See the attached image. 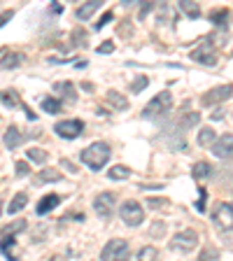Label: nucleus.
I'll return each mask as SVG.
<instances>
[{"label":"nucleus","mask_w":233,"mask_h":261,"mask_svg":"<svg viewBox=\"0 0 233 261\" xmlns=\"http://www.w3.org/2000/svg\"><path fill=\"white\" fill-rule=\"evenodd\" d=\"M28 159H31V161H35V163H44V161H47V152H44V149H40V147H31V149H28Z\"/></svg>","instance_id":"obj_31"},{"label":"nucleus","mask_w":233,"mask_h":261,"mask_svg":"<svg viewBox=\"0 0 233 261\" xmlns=\"http://www.w3.org/2000/svg\"><path fill=\"white\" fill-rule=\"evenodd\" d=\"M147 203H149V207H159V205H161V203H166V201H159V198H149V201H147Z\"/></svg>","instance_id":"obj_41"},{"label":"nucleus","mask_w":233,"mask_h":261,"mask_svg":"<svg viewBox=\"0 0 233 261\" xmlns=\"http://www.w3.org/2000/svg\"><path fill=\"white\" fill-rule=\"evenodd\" d=\"M196 207H198V212H205V189H201V198H198Z\"/></svg>","instance_id":"obj_39"},{"label":"nucleus","mask_w":233,"mask_h":261,"mask_svg":"<svg viewBox=\"0 0 233 261\" xmlns=\"http://www.w3.org/2000/svg\"><path fill=\"white\" fill-rule=\"evenodd\" d=\"M12 16H14V12H3V14H0V28H3V26H5V23H10V19H12Z\"/></svg>","instance_id":"obj_38"},{"label":"nucleus","mask_w":233,"mask_h":261,"mask_svg":"<svg viewBox=\"0 0 233 261\" xmlns=\"http://www.w3.org/2000/svg\"><path fill=\"white\" fill-rule=\"evenodd\" d=\"M61 203V196H56V194H49V196H44L42 201L38 203V207H35V212L38 215H47V212H51L56 205Z\"/></svg>","instance_id":"obj_15"},{"label":"nucleus","mask_w":233,"mask_h":261,"mask_svg":"<svg viewBox=\"0 0 233 261\" xmlns=\"http://www.w3.org/2000/svg\"><path fill=\"white\" fill-rule=\"evenodd\" d=\"M0 103L7 105V108H16V105H21L16 91H0Z\"/></svg>","instance_id":"obj_24"},{"label":"nucleus","mask_w":233,"mask_h":261,"mask_svg":"<svg viewBox=\"0 0 233 261\" xmlns=\"http://www.w3.org/2000/svg\"><path fill=\"white\" fill-rule=\"evenodd\" d=\"M26 203H28V194H16L14 198H12V203H10V207H7V212L10 215H16V212H21L23 207H26Z\"/></svg>","instance_id":"obj_22"},{"label":"nucleus","mask_w":233,"mask_h":261,"mask_svg":"<svg viewBox=\"0 0 233 261\" xmlns=\"http://www.w3.org/2000/svg\"><path fill=\"white\" fill-rule=\"evenodd\" d=\"M231 96H233V84H224V87L210 89V91L203 93V105H217V103H224V100H228Z\"/></svg>","instance_id":"obj_11"},{"label":"nucleus","mask_w":233,"mask_h":261,"mask_svg":"<svg viewBox=\"0 0 233 261\" xmlns=\"http://www.w3.org/2000/svg\"><path fill=\"white\" fill-rule=\"evenodd\" d=\"M198 121H201V114H198V112H189V114H185V117L177 121V128H194Z\"/></svg>","instance_id":"obj_23"},{"label":"nucleus","mask_w":233,"mask_h":261,"mask_svg":"<svg viewBox=\"0 0 233 261\" xmlns=\"http://www.w3.org/2000/svg\"><path fill=\"white\" fill-rule=\"evenodd\" d=\"M105 98H108V103L112 105V108H117V110H128V98L121 96L119 91H108V93H105Z\"/></svg>","instance_id":"obj_18"},{"label":"nucleus","mask_w":233,"mask_h":261,"mask_svg":"<svg viewBox=\"0 0 233 261\" xmlns=\"http://www.w3.org/2000/svg\"><path fill=\"white\" fill-rule=\"evenodd\" d=\"M110 21H112V12H105L103 19H100V21L96 23V31H103V26H108Z\"/></svg>","instance_id":"obj_36"},{"label":"nucleus","mask_w":233,"mask_h":261,"mask_svg":"<svg viewBox=\"0 0 233 261\" xmlns=\"http://www.w3.org/2000/svg\"><path fill=\"white\" fill-rule=\"evenodd\" d=\"M54 133L59 138H65V140H75L84 133V121L80 119H65V121H59L54 126Z\"/></svg>","instance_id":"obj_6"},{"label":"nucleus","mask_w":233,"mask_h":261,"mask_svg":"<svg viewBox=\"0 0 233 261\" xmlns=\"http://www.w3.org/2000/svg\"><path fill=\"white\" fill-rule=\"evenodd\" d=\"M28 170H31V168H28V163H26V161H16V175H19V177H23V175L28 173Z\"/></svg>","instance_id":"obj_37"},{"label":"nucleus","mask_w":233,"mask_h":261,"mask_svg":"<svg viewBox=\"0 0 233 261\" xmlns=\"http://www.w3.org/2000/svg\"><path fill=\"white\" fill-rule=\"evenodd\" d=\"M14 245H16L14 236L5 233V238L0 240V252H3V254H5V256H10V259H14V256H12V250H14Z\"/></svg>","instance_id":"obj_25"},{"label":"nucleus","mask_w":233,"mask_h":261,"mask_svg":"<svg viewBox=\"0 0 233 261\" xmlns=\"http://www.w3.org/2000/svg\"><path fill=\"white\" fill-rule=\"evenodd\" d=\"M212 142H215V128H201V133H198V145L210 147Z\"/></svg>","instance_id":"obj_28"},{"label":"nucleus","mask_w":233,"mask_h":261,"mask_svg":"<svg viewBox=\"0 0 233 261\" xmlns=\"http://www.w3.org/2000/svg\"><path fill=\"white\" fill-rule=\"evenodd\" d=\"M196 245H198V233L191 231V228H187V231H179V233L173 236V240H170V250L179 252V254H189Z\"/></svg>","instance_id":"obj_3"},{"label":"nucleus","mask_w":233,"mask_h":261,"mask_svg":"<svg viewBox=\"0 0 233 261\" xmlns=\"http://www.w3.org/2000/svg\"><path fill=\"white\" fill-rule=\"evenodd\" d=\"M212 222L224 233L233 231V205L231 203H217V207L212 212Z\"/></svg>","instance_id":"obj_5"},{"label":"nucleus","mask_w":233,"mask_h":261,"mask_svg":"<svg viewBox=\"0 0 233 261\" xmlns=\"http://www.w3.org/2000/svg\"><path fill=\"white\" fill-rule=\"evenodd\" d=\"M0 215H3V201H0Z\"/></svg>","instance_id":"obj_43"},{"label":"nucleus","mask_w":233,"mask_h":261,"mask_svg":"<svg viewBox=\"0 0 233 261\" xmlns=\"http://www.w3.org/2000/svg\"><path fill=\"white\" fill-rule=\"evenodd\" d=\"M217 256H219V252L215 250V247H205V250L201 252V256H198V259H201V261H208V259H217Z\"/></svg>","instance_id":"obj_33"},{"label":"nucleus","mask_w":233,"mask_h":261,"mask_svg":"<svg viewBox=\"0 0 233 261\" xmlns=\"http://www.w3.org/2000/svg\"><path fill=\"white\" fill-rule=\"evenodd\" d=\"M100 5H103V0H87V3L77 10L75 16L80 21H87V19H91V16L96 14V10H100Z\"/></svg>","instance_id":"obj_13"},{"label":"nucleus","mask_w":233,"mask_h":261,"mask_svg":"<svg viewBox=\"0 0 233 261\" xmlns=\"http://www.w3.org/2000/svg\"><path fill=\"white\" fill-rule=\"evenodd\" d=\"M61 166H65V168L70 170V173H77V168H75V166H72L70 161H65V159H63V161H61Z\"/></svg>","instance_id":"obj_40"},{"label":"nucleus","mask_w":233,"mask_h":261,"mask_svg":"<svg viewBox=\"0 0 233 261\" xmlns=\"http://www.w3.org/2000/svg\"><path fill=\"white\" fill-rule=\"evenodd\" d=\"M23 140H26V136H23L21 130L16 128V126H10V128L5 130V138H3V142H5L7 149H16V147L21 145Z\"/></svg>","instance_id":"obj_12"},{"label":"nucleus","mask_w":233,"mask_h":261,"mask_svg":"<svg viewBox=\"0 0 233 261\" xmlns=\"http://www.w3.org/2000/svg\"><path fill=\"white\" fill-rule=\"evenodd\" d=\"M114 51V42L112 40H108V42H103L100 47H98V54H112Z\"/></svg>","instance_id":"obj_35"},{"label":"nucleus","mask_w":233,"mask_h":261,"mask_svg":"<svg viewBox=\"0 0 233 261\" xmlns=\"http://www.w3.org/2000/svg\"><path fill=\"white\" fill-rule=\"evenodd\" d=\"M42 110L49 114H59L61 110H63V103L54 96H47V98H42Z\"/></svg>","instance_id":"obj_21"},{"label":"nucleus","mask_w":233,"mask_h":261,"mask_svg":"<svg viewBox=\"0 0 233 261\" xmlns=\"http://www.w3.org/2000/svg\"><path fill=\"white\" fill-rule=\"evenodd\" d=\"M191 59L196 61V63L201 65H208V68H212V65H217V51H215V47H210V44H201V47H196L194 51H191Z\"/></svg>","instance_id":"obj_10"},{"label":"nucleus","mask_w":233,"mask_h":261,"mask_svg":"<svg viewBox=\"0 0 233 261\" xmlns=\"http://www.w3.org/2000/svg\"><path fill=\"white\" fill-rule=\"evenodd\" d=\"M210 149L217 159H231L233 156V136L231 133H224V136L215 138V142L210 145Z\"/></svg>","instance_id":"obj_9"},{"label":"nucleus","mask_w":233,"mask_h":261,"mask_svg":"<svg viewBox=\"0 0 233 261\" xmlns=\"http://www.w3.org/2000/svg\"><path fill=\"white\" fill-rule=\"evenodd\" d=\"M23 63V54H16V51H10L0 59V68L3 70H12V68H19Z\"/></svg>","instance_id":"obj_17"},{"label":"nucleus","mask_w":233,"mask_h":261,"mask_svg":"<svg viewBox=\"0 0 233 261\" xmlns=\"http://www.w3.org/2000/svg\"><path fill=\"white\" fill-rule=\"evenodd\" d=\"M179 10L185 12V16H189V19H198L201 16V7L196 5L194 0H177Z\"/></svg>","instance_id":"obj_19"},{"label":"nucleus","mask_w":233,"mask_h":261,"mask_svg":"<svg viewBox=\"0 0 233 261\" xmlns=\"http://www.w3.org/2000/svg\"><path fill=\"white\" fill-rule=\"evenodd\" d=\"M23 228H26V222H14L12 226H7V228H5V233L14 236V233H19V231H23Z\"/></svg>","instance_id":"obj_34"},{"label":"nucleus","mask_w":233,"mask_h":261,"mask_svg":"<svg viewBox=\"0 0 233 261\" xmlns=\"http://www.w3.org/2000/svg\"><path fill=\"white\" fill-rule=\"evenodd\" d=\"M54 89L65 98V103H75L77 100V93H75V84L72 82H56Z\"/></svg>","instance_id":"obj_14"},{"label":"nucleus","mask_w":233,"mask_h":261,"mask_svg":"<svg viewBox=\"0 0 233 261\" xmlns=\"http://www.w3.org/2000/svg\"><path fill=\"white\" fill-rule=\"evenodd\" d=\"M136 259H145V261L159 259V250H157V247H152V245H147V247H142V250L136 254Z\"/></svg>","instance_id":"obj_30"},{"label":"nucleus","mask_w":233,"mask_h":261,"mask_svg":"<svg viewBox=\"0 0 233 261\" xmlns=\"http://www.w3.org/2000/svg\"><path fill=\"white\" fill-rule=\"evenodd\" d=\"M131 3H133V0H124V5H131Z\"/></svg>","instance_id":"obj_42"},{"label":"nucleus","mask_w":233,"mask_h":261,"mask_svg":"<svg viewBox=\"0 0 233 261\" xmlns=\"http://www.w3.org/2000/svg\"><path fill=\"white\" fill-rule=\"evenodd\" d=\"M147 84H149V80H147L145 75H140V77H136V80H133V84H131V91H133V93H140L142 89H147Z\"/></svg>","instance_id":"obj_32"},{"label":"nucleus","mask_w":233,"mask_h":261,"mask_svg":"<svg viewBox=\"0 0 233 261\" xmlns=\"http://www.w3.org/2000/svg\"><path fill=\"white\" fill-rule=\"evenodd\" d=\"M110 154L112 152H110V147L105 145V142H93V145H89L87 149H82L80 159L89 170H100L105 163L110 161Z\"/></svg>","instance_id":"obj_1"},{"label":"nucleus","mask_w":233,"mask_h":261,"mask_svg":"<svg viewBox=\"0 0 233 261\" xmlns=\"http://www.w3.org/2000/svg\"><path fill=\"white\" fill-rule=\"evenodd\" d=\"M121 219H124L126 226H140L145 222V210L138 201H126L121 203V210H119Z\"/></svg>","instance_id":"obj_4"},{"label":"nucleus","mask_w":233,"mask_h":261,"mask_svg":"<svg viewBox=\"0 0 233 261\" xmlns=\"http://www.w3.org/2000/svg\"><path fill=\"white\" fill-rule=\"evenodd\" d=\"M173 110V93L170 91H161L159 96H154L149 103L142 110V119H159Z\"/></svg>","instance_id":"obj_2"},{"label":"nucleus","mask_w":233,"mask_h":261,"mask_svg":"<svg viewBox=\"0 0 233 261\" xmlns=\"http://www.w3.org/2000/svg\"><path fill=\"white\" fill-rule=\"evenodd\" d=\"M131 175V168L128 166H114V168H110L108 177L110 179H126Z\"/></svg>","instance_id":"obj_29"},{"label":"nucleus","mask_w":233,"mask_h":261,"mask_svg":"<svg viewBox=\"0 0 233 261\" xmlns=\"http://www.w3.org/2000/svg\"><path fill=\"white\" fill-rule=\"evenodd\" d=\"M126 254H128V240L114 238V240H110V243L103 247V252H100V259L114 261V259H124Z\"/></svg>","instance_id":"obj_8"},{"label":"nucleus","mask_w":233,"mask_h":261,"mask_svg":"<svg viewBox=\"0 0 233 261\" xmlns=\"http://www.w3.org/2000/svg\"><path fill=\"white\" fill-rule=\"evenodd\" d=\"M210 21L215 26H226L228 21V10H212L210 12Z\"/></svg>","instance_id":"obj_27"},{"label":"nucleus","mask_w":233,"mask_h":261,"mask_svg":"<svg viewBox=\"0 0 233 261\" xmlns=\"http://www.w3.org/2000/svg\"><path fill=\"white\" fill-rule=\"evenodd\" d=\"M166 145H168V149H187L185 138L177 136V130H173V136L166 138Z\"/></svg>","instance_id":"obj_26"},{"label":"nucleus","mask_w":233,"mask_h":261,"mask_svg":"<svg viewBox=\"0 0 233 261\" xmlns=\"http://www.w3.org/2000/svg\"><path fill=\"white\" fill-rule=\"evenodd\" d=\"M59 179H63V175H61L59 170H54V168H44V170H40V173L35 175V185L42 187L44 182H59Z\"/></svg>","instance_id":"obj_16"},{"label":"nucleus","mask_w":233,"mask_h":261,"mask_svg":"<svg viewBox=\"0 0 233 261\" xmlns=\"http://www.w3.org/2000/svg\"><path fill=\"white\" fill-rule=\"evenodd\" d=\"M114 203H117V196H114L112 191H103V194H98L96 198H93V210H96L98 217L110 219L114 212Z\"/></svg>","instance_id":"obj_7"},{"label":"nucleus","mask_w":233,"mask_h":261,"mask_svg":"<svg viewBox=\"0 0 233 261\" xmlns=\"http://www.w3.org/2000/svg\"><path fill=\"white\" fill-rule=\"evenodd\" d=\"M191 175H194V179H205L212 175V166L205 161H198L194 163V168H191Z\"/></svg>","instance_id":"obj_20"}]
</instances>
